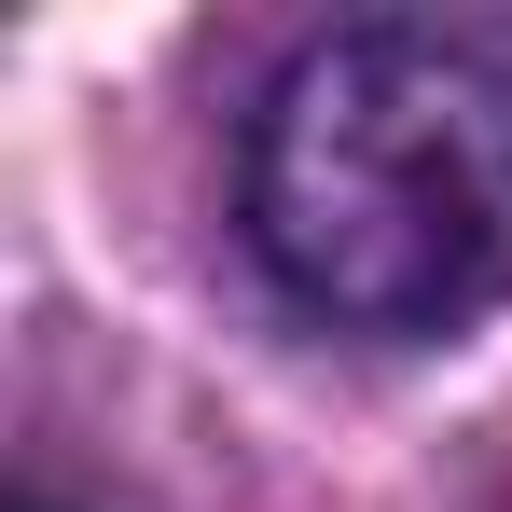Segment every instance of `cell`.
<instances>
[{
  "instance_id": "obj_1",
  "label": "cell",
  "mask_w": 512,
  "mask_h": 512,
  "mask_svg": "<svg viewBox=\"0 0 512 512\" xmlns=\"http://www.w3.org/2000/svg\"><path fill=\"white\" fill-rule=\"evenodd\" d=\"M250 250L346 333L512 305V28L374 14L305 42L250 111Z\"/></svg>"
}]
</instances>
